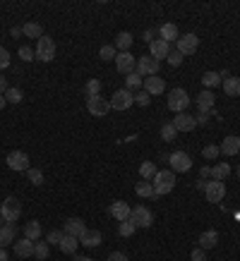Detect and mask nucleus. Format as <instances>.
I'll list each match as a JSON object with an SVG mask.
<instances>
[{"instance_id":"obj_1","label":"nucleus","mask_w":240,"mask_h":261,"mask_svg":"<svg viewBox=\"0 0 240 261\" xmlns=\"http://www.w3.org/2000/svg\"><path fill=\"white\" fill-rule=\"evenodd\" d=\"M151 185H154L156 197L168 194V192H173V187H176V173H173V170H156Z\"/></svg>"},{"instance_id":"obj_2","label":"nucleus","mask_w":240,"mask_h":261,"mask_svg":"<svg viewBox=\"0 0 240 261\" xmlns=\"http://www.w3.org/2000/svg\"><path fill=\"white\" fill-rule=\"evenodd\" d=\"M190 106V96H187V91L185 89H180V87H176V89H171L168 91V108L178 115V113H185V108Z\"/></svg>"},{"instance_id":"obj_3","label":"nucleus","mask_w":240,"mask_h":261,"mask_svg":"<svg viewBox=\"0 0 240 261\" xmlns=\"http://www.w3.org/2000/svg\"><path fill=\"white\" fill-rule=\"evenodd\" d=\"M0 216H2L5 223H15V221H20V216H22V204L17 202L15 197H7L5 202L0 204Z\"/></svg>"},{"instance_id":"obj_4","label":"nucleus","mask_w":240,"mask_h":261,"mask_svg":"<svg viewBox=\"0 0 240 261\" xmlns=\"http://www.w3.org/2000/svg\"><path fill=\"white\" fill-rule=\"evenodd\" d=\"M34 58L41 60V62H51V60L56 58V43H53V38L41 36V38H39V43H36Z\"/></svg>"},{"instance_id":"obj_5","label":"nucleus","mask_w":240,"mask_h":261,"mask_svg":"<svg viewBox=\"0 0 240 261\" xmlns=\"http://www.w3.org/2000/svg\"><path fill=\"white\" fill-rule=\"evenodd\" d=\"M130 223H135V228H149L151 223H154V216H151V211L147 206H135L132 211H130V218H127Z\"/></svg>"},{"instance_id":"obj_6","label":"nucleus","mask_w":240,"mask_h":261,"mask_svg":"<svg viewBox=\"0 0 240 261\" xmlns=\"http://www.w3.org/2000/svg\"><path fill=\"white\" fill-rule=\"evenodd\" d=\"M132 103H135V93L127 89H118L111 96V111H127Z\"/></svg>"},{"instance_id":"obj_7","label":"nucleus","mask_w":240,"mask_h":261,"mask_svg":"<svg viewBox=\"0 0 240 261\" xmlns=\"http://www.w3.org/2000/svg\"><path fill=\"white\" fill-rule=\"evenodd\" d=\"M168 163H171V170L173 173H187L192 168V158L185 153V151H173L168 156Z\"/></svg>"},{"instance_id":"obj_8","label":"nucleus","mask_w":240,"mask_h":261,"mask_svg":"<svg viewBox=\"0 0 240 261\" xmlns=\"http://www.w3.org/2000/svg\"><path fill=\"white\" fill-rule=\"evenodd\" d=\"M135 67H137L135 72H137L140 77H142V75H144V77H156V72H159V60H154L151 56H142V58L137 60Z\"/></svg>"},{"instance_id":"obj_9","label":"nucleus","mask_w":240,"mask_h":261,"mask_svg":"<svg viewBox=\"0 0 240 261\" xmlns=\"http://www.w3.org/2000/svg\"><path fill=\"white\" fill-rule=\"evenodd\" d=\"M7 166L17 173H24V170H29V156L24 151H10L7 153Z\"/></svg>"},{"instance_id":"obj_10","label":"nucleus","mask_w":240,"mask_h":261,"mask_svg":"<svg viewBox=\"0 0 240 261\" xmlns=\"http://www.w3.org/2000/svg\"><path fill=\"white\" fill-rule=\"evenodd\" d=\"M197 48H200L197 34H182V36H178V51L182 56H192V53H197Z\"/></svg>"},{"instance_id":"obj_11","label":"nucleus","mask_w":240,"mask_h":261,"mask_svg":"<svg viewBox=\"0 0 240 261\" xmlns=\"http://www.w3.org/2000/svg\"><path fill=\"white\" fill-rule=\"evenodd\" d=\"M204 197H207V202H209V204H219L223 197H226V185H223V182H219V180H211V182H207Z\"/></svg>"},{"instance_id":"obj_12","label":"nucleus","mask_w":240,"mask_h":261,"mask_svg":"<svg viewBox=\"0 0 240 261\" xmlns=\"http://www.w3.org/2000/svg\"><path fill=\"white\" fill-rule=\"evenodd\" d=\"M135 65H137V60L132 53H127V51H122L116 56V67H118V72H122L125 77L130 75V72H135Z\"/></svg>"},{"instance_id":"obj_13","label":"nucleus","mask_w":240,"mask_h":261,"mask_svg":"<svg viewBox=\"0 0 240 261\" xmlns=\"http://www.w3.org/2000/svg\"><path fill=\"white\" fill-rule=\"evenodd\" d=\"M87 108H89L91 115L103 117L108 111H111V103H108V101H103L101 96H94V98H87Z\"/></svg>"},{"instance_id":"obj_14","label":"nucleus","mask_w":240,"mask_h":261,"mask_svg":"<svg viewBox=\"0 0 240 261\" xmlns=\"http://www.w3.org/2000/svg\"><path fill=\"white\" fill-rule=\"evenodd\" d=\"M62 232L65 235H72V237H82L84 232H87V225H84V221L82 218H67L65 221V225H62Z\"/></svg>"},{"instance_id":"obj_15","label":"nucleus","mask_w":240,"mask_h":261,"mask_svg":"<svg viewBox=\"0 0 240 261\" xmlns=\"http://www.w3.org/2000/svg\"><path fill=\"white\" fill-rule=\"evenodd\" d=\"M214 106H216V96H214V91L204 89V91L197 93V108H200V113H211Z\"/></svg>"},{"instance_id":"obj_16","label":"nucleus","mask_w":240,"mask_h":261,"mask_svg":"<svg viewBox=\"0 0 240 261\" xmlns=\"http://www.w3.org/2000/svg\"><path fill=\"white\" fill-rule=\"evenodd\" d=\"M149 51H151V58L161 62V60L168 58V53H171V43H166V41L156 38V41H151L149 43Z\"/></svg>"},{"instance_id":"obj_17","label":"nucleus","mask_w":240,"mask_h":261,"mask_svg":"<svg viewBox=\"0 0 240 261\" xmlns=\"http://www.w3.org/2000/svg\"><path fill=\"white\" fill-rule=\"evenodd\" d=\"M142 89H144L149 96H159V93H163L166 82H163L159 75H156V77H147V79H144V87H142Z\"/></svg>"},{"instance_id":"obj_18","label":"nucleus","mask_w":240,"mask_h":261,"mask_svg":"<svg viewBox=\"0 0 240 261\" xmlns=\"http://www.w3.org/2000/svg\"><path fill=\"white\" fill-rule=\"evenodd\" d=\"M173 125H176V130H178V132H192V130L197 127L195 117L187 115V113H178L176 120H173Z\"/></svg>"},{"instance_id":"obj_19","label":"nucleus","mask_w":240,"mask_h":261,"mask_svg":"<svg viewBox=\"0 0 240 261\" xmlns=\"http://www.w3.org/2000/svg\"><path fill=\"white\" fill-rule=\"evenodd\" d=\"M108 211H111V216L120 223V221H127V218H130V211H132V208L127 206V202H113Z\"/></svg>"},{"instance_id":"obj_20","label":"nucleus","mask_w":240,"mask_h":261,"mask_svg":"<svg viewBox=\"0 0 240 261\" xmlns=\"http://www.w3.org/2000/svg\"><path fill=\"white\" fill-rule=\"evenodd\" d=\"M15 254H17L20 259L34 257V242H31V240H27V237H22L20 242H15Z\"/></svg>"},{"instance_id":"obj_21","label":"nucleus","mask_w":240,"mask_h":261,"mask_svg":"<svg viewBox=\"0 0 240 261\" xmlns=\"http://www.w3.org/2000/svg\"><path fill=\"white\" fill-rule=\"evenodd\" d=\"M219 149H221V153H226V156H236V153L240 151V139L231 134V137H226V139L221 142Z\"/></svg>"},{"instance_id":"obj_22","label":"nucleus","mask_w":240,"mask_h":261,"mask_svg":"<svg viewBox=\"0 0 240 261\" xmlns=\"http://www.w3.org/2000/svg\"><path fill=\"white\" fill-rule=\"evenodd\" d=\"M15 225L12 223H5V225H0V247H7V244H12L15 242Z\"/></svg>"},{"instance_id":"obj_23","label":"nucleus","mask_w":240,"mask_h":261,"mask_svg":"<svg viewBox=\"0 0 240 261\" xmlns=\"http://www.w3.org/2000/svg\"><path fill=\"white\" fill-rule=\"evenodd\" d=\"M159 38H161V41H166V43L178 41V27H176V24H171V22H166V24L159 29Z\"/></svg>"},{"instance_id":"obj_24","label":"nucleus","mask_w":240,"mask_h":261,"mask_svg":"<svg viewBox=\"0 0 240 261\" xmlns=\"http://www.w3.org/2000/svg\"><path fill=\"white\" fill-rule=\"evenodd\" d=\"M41 223L39 221H29V223H24V237L31 240V242H39L41 240Z\"/></svg>"},{"instance_id":"obj_25","label":"nucleus","mask_w":240,"mask_h":261,"mask_svg":"<svg viewBox=\"0 0 240 261\" xmlns=\"http://www.w3.org/2000/svg\"><path fill=\"white\" fill-rule=\"evenodd\" d=\"M216 242H219V235H216V230H207L200 235V249H214L216 247Z\"/></svg>"},{"instance_id":"obj_26","label":"nucleus","mask_w":240,"mask_h":261,"mask_svg":"<svg viewBox=\"0 0 240 261\" xmlns=\"http://www.w3.org/2000/svg\"><path fill=\"white\" fill-rule=\"evenodd\" d=\"M58 247L65 252V254H75V252H77V247H80V240H77V237H72V235H62V242H60Z\"/></svg>"},{"instance_id":"obj_27","label":"nucleus","mask_w":240,"mask_h":261,"mask_svg":"<svg viewBox=\"0 0 240 261\" xmlns=\"http://www.w3.org/2000/svg\"><path fill=\"white\" fill-rule=\"evenodd\" d=\"M202 84L211 91V89L221 87V84H223V79H221V75H219V72H214V70H211V72H204V75H202Z\"/></svg>"},{"instance_id":"obj_28","label":"nucleus","mask_w":240,"mask_h":261,"mask_svg":"<svg viewBox=\"0 0 240 261\" xmlns=\"http://www.w3.org/2000/svg\"><path fill=\"white\" fill-rule=\"evenodd\" d=\"M223 91H226V96H240V77H226Z\"/></svg>"},{"instance_id":"obj_29","label":"nucleus","mask_w":240,"mask_h":261,"mask_svg":"<svg viewBox=\"0 0 240 261\" xmlns=\"http://www.w3.org/2000/svg\"><path fill=\"white\" fill-rule=\"evenodd\" d=\"M80 242H82L84 247H99V244H101V232L99 230H87L82 237H80Z\"/></svg>"},{"instance_id":"obj_30","label":"nucleus","mask_w":240,"mask_h":261,"mask_svg":"<svg viewBox=\"0 0 240 261\" xmlns=\"http://www.w3.org/2000/svg\"><path fill=\"white\" fill-rule=\"evenodd\" d=\"M135 192L140 194V197H144V199H156V192H154V185H151L149 180H142L137 187H135Z\"/></svg>"},{"instance_id":"obj_31","label":"nucleus","mask_w":240,"mask_h":261,"mask_svg":"<svg viewBox=\"0 0 240 261\" xmlns=\"http://www.w3.org/2000/svg\"><path fill=\"white\" fill-rule=\"evenodd\" d=\"M142 87H144V79H142L137 72H130V75L125 77V89H127V91H135V89L140 91Z\"/></svg>"},{"instance_id":"obj_32","label":"nucleus","mask_w":240,"mask_h":261,"mask_svg":"<svg viewBox=\"0 0 240 261\" xmlns=\"http://www.w3.org/2000/svg\"><path fill=\"white\" fill-rule=\"evenodd\" d=\"M228 175H231V166H228V163H216V166L211 168V177L219 180V182H223Z\"/></svg>"},{"instance_id":"obj_33","label":"nucleus","mask_w":240,"mask_h":261,"mask_svg":"<svg viewBox=\"0 0 240 261\" xmlns=\"http://www.w3.org/2000/svg\"><path fill=\"white\" fill-rule=\"evenodd\" d=\"M132 41H135V38H132L130 31H120L118 36H116V48H118V51H127V48L132 46Z\"/></svg>"},{"instance_id":"obj_34","label":"nucleus","mask_w":240,"mask_h":261,"mask_svg":"<svg viewBox=\"0 0 240 261\" xmlns=\"http://www.w3.org/2000/svg\"><path fill=\"white\" fill-rule=\"evenodd\" d=\"M22 31H24V36H29V38H41V36H43V34H41L43 27H41L39 22H27V24L22 27Z\"/></svg>"},{"instance_id":"obj_35","label":"nucleus","mask_w":240,"mask_h":261,"mask_svg":"<svg viewBox=\"0 0 240 261\" xmlns=\"http://www.w3.org/2000/svg\"><path fill=\"white\" fill-rule=\"evenodd\" d=\"M176 134H178V130H176L173 122H163V125H161V139H163V142H173Z\"/></svg>"},{"instance_id":"obj_36","label":"nucleus","mask_w":240,"mask_h":261,"mask_svg":"<svg viewBox=\"0 0 240 261\" xmlns=\"http://www.w3.org/2000/svg\"><path fill=\"white\" fill-rule=\"evenodd\" d=\"M22 98H24V93H22V89L17 87H10L5 91V101L7 103H22Z\"/></svg>"},{"instance_id":"obj_37","label":"nucleus","mask_w":240,"mask_h":261,"mask_svg":"<svg viewBox=\"0 0 240 261\" xmlns=\"http://www.w3.org/2000/svg\"><path fill=\"white\" fill-rule=\"evenodd\" d=\"M84 93H87V98L101 96V82H99V79H89L87 87H84Z\"/></svg>"},{"instance_id":"obj_38","label":"nucleus","mask_w":240,"mask_h":261,"mask_svg":"<svg viewBox=\"0 0 240 261\" xmlns=\"http://www.w3.org/2000/svg\"><path fill=\"white\" fill-rule=\"evenodd\" d=\"M140 175H142V180H154V175H156V166H154L151 161H144V163L140 166Z\"/></svg>"},{"instance_id":"obj_39","label":"nucleus","mask_w":240,"mask_h":261,"mask_svg":"<svg viewBox=\"0 0 240 261\" xmlns=\"http://www.w3.org/2000/svg\"><path fill=\"white\" fill-rule=\"evenodd\" d=\"M48 252H51V249H48V242H34V257H36L39 261L46 259Z\"/></svg>"},{"instance_id":"obj_40","label":"nucleus","mask_w":240,"mask_h":261,"mask_svg":"<svg viewBox=\"0 0 240 261\" xmlns=\"http://www.w3.org/2000/svg\"><path fill=\"white\" fill-rule=\"evenodd\" d=\"M135 230H137V228H135V223H130V221H120L118 232L122 235V237H132V232Z\"/></svg>"},{"instance_id":"obj_41","label":"nucleus","mask_w":240,"mask_h":261,"mask_svg":"<svg viewBox=\"0 0 240 261\" xmlns=\"http://www.w3.org/2000/svg\"><path fill=\"white\" fill-rule=\"evenodd\" d=\"M219 153H221V149H219L216 144H207L204 149H202V156H204L207 161H214V158H216Z\"/></svg>"},{"instance_id":"obj_42","label":"nucleus","mask_w":240,"mask_h":261,"mask_svg":"<svg viewBox=\"0 0 240 261\" xmlns=\"http://www.w3.org/2000/svg\"><path fill=\"white\" fill-rule=\"evenodd\" d=\"M27 175H29L31 185H36V187H41V185H43V173H41V170H36V168H29V170H27Z\"/></svg>"},{"instance_id":"obj_43","label":"nucleus","mask_w":240,"mask_h":261,"mask_svg":"<svg viewBox=\"0 0 240 261\" xmlns=\"http://www.w3.org/2000/svg\"><path fill=\"white\" fill-rule=\"evenodd\" d=\"M149 101H151V96L144 91V89H140V91L135 93V103H137V106H142V108H144V106H149Z\"/></svg>"},{"instance_id":"obj_44","label":"nucleus","mask_w":240,"mask_h":261,"mask_svg":"<svg viewBox=\"0 0 240 261\" xmlns=\"http://www.w3.org/2000/svg\"><path fill=\"white\" fill-rule=\"evenodd\" d=\"M168 62H171V65H173V67H178V65H182V60H185V56H182V53H180L178 48H176V51H173V48H171V53H168Z\"/></svg>"},{"instance_id":"obj_45","label":"nucleus","mask_w":240,"mask_h":261,"mask_svg":"<svg viewBox=\"0 0 240 261\" xmlns=\"http://www.w3.org/2000/svg\"><path fill=\"white\" fill-rule=\"evenodd\" d=\"M62 235H65L62 230H51L46 235V242H48V244H60V242H62Z\"/></svg>"},{"instance_id":"obj_46","label":"nucleus","mask_w":240,"mask_h":261,"mask_svg":"<svg viewBox=\"0 0 240 261\" xmlns=\"http://www.w3.org/2000/svg\"><path fill=\"white\" fill-rule=\"evenodd\" d=\"M99 56H101V60H113L118 53H116V46H103Z\"/></svg>"},{"instance_id":"obj_47","label":"nucleus","mask_w":240,"mask_h":261,"mask_svg":"<svg viewBox=\"0 0 240 261\" xmlns=\"http://www.w3.org/2000/svg\"><path fill=\"white\" fill-rule=\"evenodd\" d=\"M7 65H10V53H7V51L0 46V70H5Z\"/></svg>"},{"instance_id":"obj_48","label":"nucleus","mask_w":240,"mask_h":261,"mask_svg":"<svg viewBox=\"0 0 240 261\" xmlns=\"http://www.w3.org/2000/svg\"><path fill=\"white\" fill-rule=\"evenodd\" d=\"M20 58L22 60H34V51H31L29 46H22V48H20Z\"/></svg>"},{"instance_id":"obj_49","label":"nucleus","mask_w":240,"mask_h":261,"mask_svg":"<svg viewBox=\"0 0 240 261\" xmlns=\"http://www.w3.org/2000/svg\"><path fill=\"white\" fill-rule=\"evenodd\" d=\"M192 261H207V254H204V249H192Z\"/></svg>"},{"instance_id":"obj_50","label":"nucleus","mask_w":240,"mask_h":261,"mask_svg":"<svg viewBox=\"0 0 240 261\" xmlns=\"http://www.w3.org/2000/svg\"><path fill=\"white\" fill-rule=\"evenodd\" d=\"M108 261H130V259H127V257H125L122 252H113V254L108 257Z\"/></svg>"},{"instance_id":"obj_51","label":"nucleus","mask_w":240,"mask_h":261,"mask_svg":"<svg viewBox=\"0 0 240 261\" xmlns=\"http://www.w3.org/2000/svg\"><path fill=\"white\" fill-rule=\"evenodd\" d=\"M195 122H197V125H207V122H209V113H200V115L195 117Z\"/></svg>"},{"instance_id":"obj_52","label":"nucleus","mask_w":240,"mask_h":261,"mask_svg":"<svg viewBox=\"0 0 240 261\" xmlns=\"http://www.w3.org/2000/svg\"><path fill=\"white\" fill-rule=\"evenodd\" d=\"M144 41H149V43H151V41H156V29H147V31H144Z\"/></svg>"},{"instance_id":"obj_53","label":"nucleus","mask_w":240,"mask_h":261,"mask_svg":"<svg viewBox=\"0 0 240 261\" xmlns=\"http://www.w3.org/2000/svg\"><path fill=\"white\" fill-rule=\"evenodd\" d=\"M7 89H10V87H7V82H5V75H0V96H2Z\"/></svg>"},{"instance_id":"obj_54","label":"nucleus","mask_w":240,"mask_h":261,"mask_svg":"<svg viewBox=\"0 0 240 261\" xmlns=\"http://www.w3.org/2000/svg\"><path fill=\"white\" fill-rule=\"evenodd\" d=\"M10 34H12L15 38H20V36H22L24 31H22V27H12V29H10Z\"/></svg>"},{"instance_id":"obj_55","label":"nucleus","mask_w":240,"mask_h":261,"mask_svg":"<svg viewBox=\"0 0 240 261\" xmlns=\"http://www.w3.org/2000/svg\"><path fill=\"white\" fill-rule=\"evenodd\" d=\"M195 187H197V189H202V192H204V189H207V182H204V180H197V182H195Z\"/></svg>"},{"instance_id":"obj_56","label":"nucleus","mask_w":240,"mask_h":261,"mask_svg":"<svg viewBox=\"0 0 240 261\" xmlns=\"http://www.w3.org/2000/svg\"><path fill=\"white\" fill-rule=\"evenodd\" d=\"M0 261H7V252H5V247H0Z\"/></svg>"},{"instance_id":"obj_57","label":"nucleus","mask_w":240,"mask_h":261,"mask_svg":"<svg viewBox=\"0 0 240 261\" xmlns=\"http://www.w3.org/2000/svg\"><path fill=\"white\" fill-rule=\"evenodd\" d=\"M211 175V168H207V166H204V168H202V177H209Z\"/></svg>"},{"instance_id":"obj_58","label":"nucleus","mask_w":240,"mask_h":261,"mask_svg":"<svg viewBox=\"0 0 240 261\" xmlns=\"http://www.w3.org/2000/svg\"><path fill=\"white\" fill-rule=\"evenodd\" d=\"M5 103H7V101H5V93H2V96H0V111L5 108Z\"/></svg>"},{"instance_id":"obj_59","label":"nucleus","mask_w":240,"mask_h":261,"mask_svg":"<svg viewBox=\"0 0 240 261\" xmlns=\"http://www.w3.org/2000/svg\"><path fill=\"white\" fill-rule=\"evenodd\" d=\"M75 261H94V259H89V257H77Z\"/></svg>"},{"instance_id":"obj_60","label":"nucleus","mask_w":240,"mask_h":261,"mask_svg":"<svg viewBox=\"0 0 240 261\" xmlns=\"http://www.w3.org/2000/svg\"><path fill=\"white\" fill-rule=\"evenodd\" d=\"M0 225H2V216H0Z\"/></svg>"},{"instance_id":"obj_61","label":"nucleus","mask_w":240,"mask_h":261,"mask_svg":"<svg viewBox=\"0 0 240 261\" xmlns=\"http://www.w3.org/2000/svg\"><path fill=\"white\" fill-rule=\"evenodd\" d=\"M238 177H240V166H238Z\"/></svg>"}]
</instances>
